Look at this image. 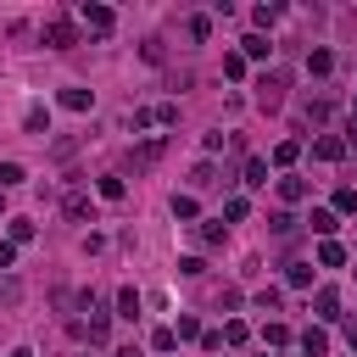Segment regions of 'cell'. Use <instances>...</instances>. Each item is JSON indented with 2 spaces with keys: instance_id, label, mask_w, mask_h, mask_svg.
<instances>
[{
  "instance_id": "obj_22",
  "label": "cell",
  "mask_w": 357,
  "mask_h": 357,
  "mask_svg": "<svg viewBox=\"0 0 357 357\" xmlns=\"http://www.w3.org/2000/svg\"><path fill=\"white\" fill-rule=\"evenodd\" d=\"M262 341H268V346H285L290 330H285V324H262Z\"/></svg>"
},
{
  "instance_id": "obj_34",
  "label": "cell",
  "mask_w": 357,
  "mask_h": 357,
  "mask_svg": "<svg viewBox=\"0 0 357 357\" xmlns=\"http://www.w3.org/2000/svg\"><path fill=\"white\" fill-rule=\"evenodd\" d=\"M73 357H84V352H73Z\"/></svg>"
},
{
  "instance_id": "obj_17",
  "label": "cell",
  "mask_w": 357,
  "mask_h": 357,
  "mask_svg": "<svg viewBox=\"0 0 357 357\" xmlns=\"http://www.w3.org/2000/svg\"><path fill=\"white\" fill-rule=\"evenodd\" d=\"M319 262H324V268H341V262H346V251H341L335 240H324V246H319Z\"/></svg>"
},
{
  "instance_id": "obj_16",
  "label": "cell",
  "mask_w": 357,
  "mask_h": 357,
  "mask_svg": "<svg viewBox=\"0 0 357 357\" xmlns=\"http://www.w3.org/2000/svg\"><path fill=\"white\" fill-rule=\"evenodd\" d=\"M296 157H301V146H296V140H279V146H274V162H279V168H290Z\"/></svg>"
},
{
  "instance_id": "obj_23",
  "label": "cell",
  "mask_w": 357,
  "mask_h": 357,
  "mask_svg": "<svg viewBox=\"0 0 357 357\" xmlns=\"http://www.w3.org/2000/svg\"><path fill=\"white\" fill-rule=\"evenodd\" d=\"M101 196H106V201H117V196H123V178H117V173H106V178H101Z\"/></svg>"
},
{
  "instance_id": "obj_15",
  "label": "cell",
  "mask_w": 357,
  "mask_h": 357,
  "mask_svg": "<svg viewBox=\"0 0 357 357\" xmlns=\"http://www.w3.org/2000/svg\"><path fill=\"white\" fill-rule=\"evenodd\" d=\"M23 178H28V173H23L17 162H0V190H12V185H23Z\"/></svg>"
},
{
  "instance_id": "obj_29",
  "label": "cell",
  "mask_w": 357,
  "mask_h": 357,
  "mask_svg": "<svg viewBox=\"0 0 357 357\" xmlns=\"http://www.w3.org/2000/svg\"><path fill=\"white\" fill-rule=\"evenodd\" d=\"M12 262H17V246H12V240H0V268H12Z\"/></svg>"
},
{
  "instance_id": "obj_8",
  "label": "cell",
  "mask_w": 357,
  "mask_h": 357,
  "mask_svg": "<svg viewBox=\"0 0 357 357\" xmlns=\"http://www.w3.org/2000/svg\"><path fill=\"white\" fill-rule=\"evenodd\" d=\"M307 223H312V235H324V240L335 235V212H330V207H312V218H307Z\"/></svg>"
},
{
  "instance_id": "obj_10",
  "label": "cell",
  "mask_w": 357,
  "mask_h": 357,
  "mask_svg": "<svg viewBox=\"0 0 357 357\" xmlns=\"http://www.w3.org/2000/svg\"><path fill=\"white\" fill-rule=\"evenodd\" d=\"M312 307H319V319H335V312H341V296H335V290L324 285L319 296H312Z\"/></svg>"
},
{
  "instance_id": "obj_32",
  "label": "cell",
  "mask_w": 357,
  "mask_h": 357,
  "mask_svg": "<svg viewBox=\"0 0 357 357\" xmlns=\"http://www.w3.org/2000/svg\"><path fill=\"white\" fill-rule=\"evenodd\" d=\"M352 123H357V101H352Z\"/></svg>"
},
{
  "instance_id": "obj_4",
  "label": "cell",
  "mask_w": 357,
  "mask_h": 357,
  "mask_svg": "<svg viewBox=\"0 0 357 357\" xmlns=\"http://www.w3.org/2000/svg\"><path fill=\"white\" fill-rule=\"evenodd\" d=\"M157 162H162V134H151L146 146L128 151V168H134V173H146V168H157Z\"/></svg>"
},
{
  "instance_id": "obj_5",
  "label": "cell",
  "mask_w": 357,
  "mask_h": 357,
  "mask_svg": "<svg viewBox=\"0 0 357 357\" xmlns=\"http://www.w3.org/2000/svg\"><path fill=\"white\" fill-rule=\"evenodd\" d=\"M257 101H262V106H279V101H285V73H262V78H257Z\"/></svg>"
},
{
  "instance_id": "obj_25",
  "label": "cell",
  "mask_w": 357,
  "mask_h": 357,
  "mask_svg": "<svg viewBox=\"0 0 357 357\" xmlns=\"http://www.w3.org/2000/svg\"><path fill=\"white\" fill-rule=\"evenodd\" d=\"M173 341H178L173 330H151V346H157V352H173Z\"/></svg>"
},
{
  "instance_id": "obj_21",
  "label": "cell",
  "mask_w": 357,
  "mask_h": 357,
  "mask_svg": "<svg viewBox=\"0 0 357 357\" xmlns=\"http://www.w3.org/2000/svg\"><path fill=\"white\" fill-rule=\"evenodd\" d=\"M23 301V285L17 279H0V307H17Z\"/></svg>"
},
{
  "instance_id": "obj_20",
  "label": "cell",
  "mask_w": 357,
  "mask_h": 357,
  "mask_svg": "<svg viewBox=\"0 0 357 357\" xmlns=\"http://www.w3.org/2000/svg\"><path fill=\"white\" fill-rule=\"evenodd\" d=\"M301 346H307V357H324V346H330V341H324V330H307V335H301Z\"/></svg>"
},
{
  "instance_id": "obj_6",
  "label": "cell",
  "mask_w": 357,
  "mask_h": 357,
  "mask_svg": "<svg viewBox=\"0 0 357 357\" xmlns=\"http://www.w3.org/2000/svg\"><path fill=\"white\" fill-rule=\"evenodd\" d=\"M78 17H84V28H95V34H106L117 17H112V6H78Z\"/></svg>"
},
{
  "instance_id": "obj_13",
  "label": "cell",
  "mask_w": 357,
  "mask_h": 357,
  "mask_svg": "<svg viewBox=\"0 0 357 357\" xmlns=\"http://www.w3.org/2000/svg\"><path fill=\"white\" fill-rule=\"evenodd\" d=\"M190 185H196V190H212V185H218V168H212V162H201V168L190 173Z\"/></svg>"
},
{
  "instance_id": "obj_2",
  "label": "cell",
  "mask_w": 357,
  "mask_h": 357,
  "mask_svg": "<svg viewBox=\"0 0 357 357\" xmlns=\"http://www.w3.org/2000/svg\"><path fill=\"white\" fill-rule=\"evenodd\" d=\"M45 45H51V51H73V45H78V28H73L67 17H51V23H45Z\"/></svg>"
},
{
  "instance_id": "obj_30",
  "label": "cell",
  "mask_w": 357,
  "mask_h": 357,
  "mask_svg": "<svg viewBox=\"0 0 357 357\" xmlns=\"http://www.w3.org/2000/svg\"><path fill=\"white\" fill-rule=\"evenodd\" d=\"M346 341H352V346H357V319H352V324H346Z\"/></svg>"
},
{
  "instance_id": "obj_27",
  "label": "cell",
  "mask_w": 357,
  "mask_h": 357,
  "mask_svg": "<svg viewBox=\"0 0 357 357\" xmlns=\"http://www.w3.org/2000/svg\"><path fill=\"white\" fill-rule=\"evenodd\" d=\"M290 285H312V268L307 262H290Z\"/></svg>"
},
{
  "instance_id": "obj_26",
  "label": "cell",
  "mask_w": 357,
  "mask_h": 357,
  "mask_svg": "<svg viewBox=\"0 0 357 357\" xmlns=\"http://www.w3.org/2000/svg\"><path fill=\"white\" fill-rule=\"evenodd\" d=\"M246 56H257V62L268 56V39H262V34H251V39H246Z\"/></svg>"
},
{
  "instance_id": "obj_33",
  "label": "cell",
  "mask_w": 357,
  "mask_h": 357,
  "mask_svg": "<svg viewBox=\"0 0 357 357\" xmlns=\"http://www.w3.org/2000/svg\"><path fill=\"white\" fill-rule=\"evenodd\" d=\"M352 140H357V123H352Z\"/></svg>"
},
{
  "instance_id": "obj_12",
  "label": "cell",
  "mask_w": 357,
  "mask_h": 357,
  "mask_svg": "<svg viewBox=\"0 0 357 357\" xmlns=\"http://www.w3.org/2000/svg\"><path fill=\"white\" fill-rule=\"evenodd\" d=\"M246 185H251V190H262V185H268V162H262V157H251V162H246Z\"/></svg>"
},
{
  "instance_id": "obj_1",
  "label": "cell",
  "mask_w": 357,
  "mask_h": 357,
  "mask_svg": "<svg viewBox=\"0 0 357 357\" xmlns=\"http://www.w3.org/2000/svg\"><path fill=\"white\" fill-rule=\"evenodd\" d=\"M168 123H178V106H173V101H157V106H140V112H134V128H168Z\"/></svg>"
},
{
  "instance_id": "obj_14",
  "label": "cell",
  "mask_w": 357,
  "mask_h": 357,
  "mask_svg": "<svg viewBox=\"0 0 357 357\" xmlns=\"http://www.w3.org/2000/svg\"><path fill=\"white\" fill-rule=\"evenodd\" d=\"M223 341H229V346H246V341H251V330H246L240 319H229V324H223Z\"/></svg>"
},
{
  "instance_id": "obj_18",
  "label": "cell",
  "mask_w": 357,
  "mask_h": 357,
  "mask_svg": "<svg viewBox=\"0 0 357 357\" xmlns=\"http://www.w3.org/2000/svg\"><path fill=\"white\" fill-rule=\"evenodd\" d=\"M117 312L134 319V312H140V290H117Z\"/></svg>"
},
{
  "instance_id": "obj_24",
  "label": "cell",
  "mask_w": 357,
  "mask_h": 357,
  "mask_svg": "<svg viewBox=\"0 0 357 357\" xmlns=\"http://www.w3.org/2000/svg\"><path fill=\"white\" fill-rule=\"evenodd\" d=\"M173 218H196V196H173Z\"/></svg>"
},
{
  "instance_id": "obj_3",
  "label": "cell",
  "mask_w": 357,
  "mask_h": 357,
  "mask_svg": "<svg viewBox=\"0 0 357 357\" xmlns=\"http://www.w3.org/2000/svg\"><path fill=\"white\" fill-rule=\"evenodd\" d=\"M62 212H67L73 223H95V201H89V190H67V196H62Z\"/></svg>"
},
{
  "instance_id": "obj_7",
  "label": "cell",
  "mask_w": 357,
  "mask_h": 357,
  "mask_svg": "<svg viewBox=\"0 0 357 357\" xmlns=\"http://www.w3.org/2000/svg\"><path fill=\"white\" fill-rule=\"evenodd\" d=\"M312 157H324V162H341V157H346V140L324 134V140H312Z\"/></svg>"
},
{
  "instance_id": "obj_9",
  "label": "cell",
  "mask_w": 357,
  "mask_h": 357,
  "mask_svg": "<svg viewBox=\"0 0 357 357\" xmlns=\"http://www.w3.org/2000/svg\"><path fill=\"white\" fill-rule=\"evenodd\" d=\"M279 196H285V201H307V178L285 173V178H279Z\"/></svg>"
},
{
  "instance_id": "obj_28",
  "label": "cell",
  "mask_w": 357,
  "mask_h": 357,
  "mask_svg": "<svg viewBox=\"0 0 357 357\" xmlns=\"http://www.w3.org/2000/svg\"><path fill=\"white\" fill-rule=\"evenodd\" d=\"M223 218H246V196H229V201H223Z\"/></svg>"
},
{
  "instance_id": "obj_31",
  "label": "cell",
  "mask_w": 357,
  "mask_h": 357,
  "mask_svg": "<svg viewBox=\"0 0 357 357\" xmlns=\"http://www.w3.org/2000/svg\"><path fill=\"white\" fill-rule=\"evenodd\" d=\"M12 357H34V352H28V346H17V352H12Z\"/></svg>"
},
{
  "instance_id": "obj_19",
  "label": "cell",
  "mask_w": 357,
  "mask_h": 357,
  "mask_svg": "<svg viewBox=\"0 0 357 357\" xmlns=\"http://www.w3.org/2000/svg\"><path fill=\"white\" fill-rule=\"evenodd\" d=\"M62 106H67V112H84V106H89V89H62Z\"/></svg>"
},
{
  "instance_id": "obj_11",
  "label": "cell",
  "mask_w": 357,
  "mask_h": 357,
  "mask_svg": "<svg viewBox=\"0 0 357 357\" xmlns=\"http://www.w3.org/2000/svg\"><path fill=\"white\" fill-rule=\"evenodd\" d=\"M330 67H335V51H324V45H319V51H312V56H307V73H319V78H324Z\"/></svg>"
}]
</instances>
